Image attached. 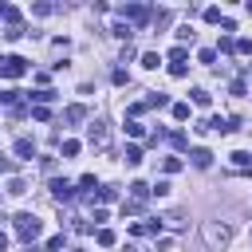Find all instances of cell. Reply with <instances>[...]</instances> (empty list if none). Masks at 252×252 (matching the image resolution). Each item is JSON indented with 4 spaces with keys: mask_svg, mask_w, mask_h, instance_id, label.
<instances>
[{
    "mask_svg": "<svg viewBox=\"0 0 252 252\" xmlns=\"http://www.w3.org/2000/svg\"><path fill=\"white\" fill-rule=\"evenodd\" d=\"M39 232H43V220H39L35 213H20V217H16V236H20L24 244H32Z\"/></svg>",
    "mask_w": 252,
    "mask_h": 252,
    "instance_id": "obj_1",
    "label": "cell"
},
{
    "mask_svg": "<svg viewBox=\"0 0 252 252\" xmlns=\"http://www.w3.org/2000/svg\"><path fill=\"white\" fill-rule=\"evenodd\" d=\"M201 236H205V244H209V248H224V244L232 240V228H228L224 220H209V224L201 228Z\"/></svg>",
    "mask_w": 252,
    "mask_h": 252,
    "instance_id": "obj_2",
    "label": "cell"
},
{
    "mask_svg": "<svg viewBox=\"0 0 252 252\" xmlns=\"http://www.w3.org/2000/svg\"><path fill=\"white\" fill-rule=\"evenodd\" d=\"M87 142H91V146H98V150H106V146H110V130H106V122H102V118H94V122L87 126Z\"/></svg>",
    "mask_w": 252,
    "mask_h": 252,
    "instance_id": "obj_3",
    "label": "cell"
},
{
    "mask_svg": "<svg viewBox=\"0 0 252 252\" xmlns=\"http://www.w3.org/2000/svg\"><path fill=\"white\" fill-rule=\"evenodd\" d=\"M28 71V59H20V55H4L0 59V79H20Z\"/></svg>",
    "mask_w": 252,
    "mask_h": 252,
    "instance_id": "obj_4",
    "label": "cell"
},
{
    "mask_svg": "<svg viewBox=\"0 0 252 252\" xmlns=\"http://www.w3.org/2000/svg\"><path fill=\"white\" fill-rule=\"evenodd\" d=\"M47 189H51V197H55V201H71V197H75V185H71V181H63V177H51V185H47Z\"/></svg>",
    "mask_w": 252,
    "mask_h": 252,
    "instance_id": "obj_5",
    "label": "cell"
},
{
    "mask_svg": "<svg viewBox=\"0 0 252 252\" xmlns=\"http://www.w3.org/2000/svg\"><path fill=\"white\" fill-rule=\"evenodd\" d=\"M118 12H122L126 20H134V24H146V20L154 16V12H150V8H142V4H122Z\"/></svg>",
    "mask_w": 252,
    "mask_h": 252,
    "instance_id": "obj_6",
    "label": "cell"
},
{
    "mask_svg": "<svg viewBox=\"0 0 252 252\" xmlns=\"http://www.w3.org/2000/svg\"><path fill=\"white\" fill-rule=\"evenodd\" d=\"M16 158H20V161H32V158H35L32 138H16Z\"/></svg>",
    "mask_w": 252,
    "mask_h": 252,
    "instance_id": "obj_7",
    "label": "cell"
},
{
    "mask_svg": "<svg viewBox=\"0 0 252 252\" xmlns=\"http://www.w3.org/2000/svg\"><path fill=\"white\" fill-rule=\"evenodd\" d=\"M189 158H193V165H197V169H209V165H213V154H209V150H193Z\"/></svg>",
    "mask_w": 252,
    "mask_h": 252,
    "instance_id": "obj_8",
    "label": "cell"
},
{
    "mask_svg": "<svg viewBox=\"0 0 252 252\" xmlns=\"http://www.w3.org/2000/svg\"><path fill=\"white\" fill-rule=\"evenodd\" d=\"M150 197V185L146 181H130V201H146Z\"/></svg>",
    "mask_w": 252,
    "mask_h": 252,
    "instance_id": "obj_9",
    "label": "cell"
},
{
    "mask_svg": "<svg viewBox=\"0 0 252 252\" xmlns=\"http://www.w3.org/2000/svg\"><path fill=\"white\" fill-rule=\"evenodd\" d=\"M161 224H169V228H181V224H185V213H181V209H169V213L161 217Z\"/></svg>",
    "mask_w": 252,
    "mask_h": 252,
    "instance_id": "obj_10",
    "label": "cell"
},
{
    "mask_svg": "<svg viewBox=\"0 0 252 252\" xmlns=\"http://www.w3.org/2000/svg\"><path fill=\"white\" fill-rule=\"evenodd\" d=\"M83 118H87V110H83V106H79V102H75V106H67V110H63V122H83Z\"/></svg>",
    "mask_w": 252,
    "mask_h": 252,
    "instance_id": "obj_11",
    "label": "cell"
},
{
    "mask_svg": "<svg viewBox=\"0 0 252 252\" xmlns=\"http://www.w3.org/2000/svg\"><path fill=\"white\" fill-rule=\"evenodd\" d=\"M228 158H232V165H236V169H252V154L236 150V154H228Z\"/></svg>",
    "mask_w": 252,
    "mask_h": 252,
    "instance_id": "obj_12",
    "label": "cell"
},
{
    "mask_svg": "<svg viewBox=\"0 0 252 252\" xmlns=\"http://www.w3.org/2000/svg\"><path fill=\"white\" fill-rule=\"evenodd\" d=\"M189 94H193V102H197V106H209V102H213V94H209L205 87H193Z\"/></svg>",
    "mask_w": 252,
    "mask_h": 252,
    "instance_id": "obj_13",
    "label": "cell"
},
{
    "mask_svg": "<svg viewBox=\"0 0 252 252\" xmlns=\"http://www.w3.org/2000/svg\"><path fill=\"white\" fill-rule=\"evenodd\" d=\"M150 106H154V110H158V106H169V94H161V91H154V94L146 98V110H150Z\"/></svg>",
    "mask_w": 252,
    "mask_h": 252,
    "instance_id": "obj_14",
    "label": "cell"
},
{
    "mask_svg": "<svg viewBox=\"0 0 252 252\" xmlns=\"http://www.w3.org/2000/svg\"><path fill=\"white\" fill-rule=\"evenodd\" d=\"M122 158H126V165H138V161H142V150H138V146L130 142V146L122 150Z\"/></svg>",
    "mask_w": 252,
    "mask_h": 252,
    "instance_id": "obj_15",
    "label": "cell"
},
{
    "mask_svg": "<svg viewBox=\"0 0 252 252\" xmlns=\"http://www.w3.org/2000/svg\"><path fill=\"white\" fill-rule=\"evenodd\" d=\"M169 146H173V150H185V146H189L185 130H173V134H169Z\"/></svg>",
    "mask_w": 252,
    "mask_h": 252,
    "instance_id": "obj_16",
    "label": "cell"
},
{
    "mask_svg": "<svg viewBox=\"0 0 252 252\" xmlns=\"http://www.w3.org/2000/svg\"><path fill=\"white\" fill-rule=\"evenodd\" d=\"M94 240H98V244H102V248H110V244H114V240H118V236H114V232H110V228H98V232H94Z\"/></svg>",
    "mask_w": 252,
    "mask_h": 252,
    "instance_id": "obj_17",
    "label": "cell"
},
{
    "mask_svg": "<svg viewBox=\"0 0 252 252\" xmlns=\"http://www.w3.org/2000/svg\"><path fill=\"white\" fill-rule=\"evenodd\" d=\"M126 134H130V138H142V134H146V126H142L138 118H130V122H126Z\"/></svg>",
    "mask_w": 252,
    "mask_h": 252,
    "instance_id": "obj_18",
    "label": "cell"
},
{
    "mask_svg": "<svg viewBox=\"0 0 252 252\" xmlns=\"http://www.w3.org/2000/svg\"><path fill=\"white\" fill-rule=\"evenodd\" d=\"M142 213V201H122V217H138Z\"/></svg>",
    "mask_w": 252,
    "mask_h": 252,
    "instance_id": "obj_19",
    "label": "cell"
},
{
    "mask_svg": "<svg viewBox=\"0 0 252 252\" xmlns=\"http://www.w3.org/2000/svg\"><path fill=\"white\" fill-rule=\"evenodd\" d=\"M110 35H118V39H130L134 32H130V24H114V28H110Z\"/></svg>",
    "mask_w": 252,
    "mask_h": 252,
    "instance_id": "obj_20",
    "label": "cell"
},
{
    "mask_svg": "<svg viewBox=\"0 0 252 252\" xmlns=\"http://www.w3.org/2000/svg\"><path fill=\"white\" fill-rule=\"evenodd\" d=\"M173 35H177V39H181V47H185V39H189V43H193V28H189V24H181V28H177V32H173Z\"/></svg>",
    "mask_w": 252,
    "mask_h": 252,
    "instance_id": "obj_21",
    "label": "cell"
},
{
    "mask_svg": "<svg viewBox=\"0 0 252 252\" xmlns=\"http://www.w3.org/2000/svg\"><path fill=\"white\" fill-rule=\"evenodd\" d=\"M185 59H189V51H185V47H181V43H177V47H173V51H169V63H185Z\"/></svg>",
    "mask_w": 252,
    "mask_h": 252,
    "instance_id": "obj_22",
    "label": "cell"
},
{
    "mask_svg": "<svg viewBox=\"0 0 252 252\" xmlns=\"http://www.w3.org/2000/svg\"><path fill=\"white\" fill-rule=\"evenodd\" d=\"M173 118L185 122V118H189V102H173Z\"/></svg>",
    "mask_w": 252,
    "mask_h": 252,
    "instance_id": "obj_23",
    "label": "cell"
},
{
    "mask_svg": "<svg viewBox=\"0 0 252 252\" xmlns=\"http://www.w3.org/2000/svg\"><path fill=\"white\" fill-rule=\"evenodd\" d=\"M79 189H87V193H91V189H98V181H94V173H83V177H79Z\"/></svg>",
    "mask_w": 252,
    "mask_h": 252,
    "instance_id": "obj_24",
    "label": "cell"
},
{
    "mask_svg": "<svg viewBox=\"0 0 252 252\" xmlns=\"http://www.w3.org/2000/svg\"><path fill=\"white\" fill-rule=\"evenodd\" d=\"M8 193H12V197H20V193H28V185H24L20 177H12V181H8Z\"/></svg>",
    "mask_w": 252,
    "mask_h": 252,
    "instance_id": "obj_25",
    "label": "cell"
},
{
    "mask_svg": "<svg viewBox=\"0 0 252 252\" xmlns=\"http://www.w3.org/2000/svg\"><path fill=\"white\" fill-rule=\"evenodd\" d=\"M232 51H236V55H252V39H236Z\"/></svg>",
    "mask_w": 252,
    "mask_h": 252,
    "instance_id": "obj_26",
    "label": "cell"
},
{
    "mask_svg": "<svg viewBox=\"0 0 252 252\" xmlns=\"http://www.w3.org/2000/svg\"><path fill=\"white\" fill-rule=\"evenodd\" d=\"M158 63H161L158 51H146V55H142V67H158Z\"/></svg>",
    "mask_w": 252,
    "mask_h": 252,
    "instance_id": "obj_27",
    "label": "cell"
},
{
    "mask_svg": "<svg viewBox=\"0 0 252 252\" xmlns=\"http://www.w3.org/2000/svg\"><path fill=\"white\" fill-rule=\"evenodd\" d=\"M75 154H79V142L67 138V142H63V158H75Z\"/></svg>",
    "mask_w": 252,
    "mask_h": 252,
    "instance_id": "obj_28",
    "label": "cell"
},
{
    "mask_svg": "<svg viewBox=\"0 0 252 252\" xmlns=\"http://www.w3.org/2000/svg\"><path fill=\"white\" fill-rule=\"evenodd\" d=\"M205 20H209V24H220L224 16H220V8H205Z\"/></svg>",
    "mask_w": 252,
    "mask_h": 252,
    "instance_id": "obj_29",
    "label": "cell"
},
{
    "mask_svg": "<svg viewBox=\"0 0 252 252\" xmlns=\"http://www.w3.org/2000/svg\"><path fill=\"white\" fill-rule=\"evenodd\" d=\"M185 71H189L185 63H169V75H173V79H185Z\"/></svg>",
    "mask_w": 252,
    "mask_h": 252,
    "instance_id": "obj_30",
    "label": "cell"
},
{
    "mask_svg": "<svg viewBox=\"0 0 252 252\" xmlns=\"http://www.w3.org/2000/svg\"><path fill=\"white\" fill-rule=\"evenodd\" d=\"M161 169H165V173H177V169H181V158H165V165H161Z\"/></svg>",
    "mask_w": 252,
    "mask_h": 252,
    "instance_id": "obj_31",
    "label": "cell"
},
{
    "mask_svg": "<svg viewBox=\"0 0 252 252\" xmlns=\"http://www.w3.org/2000/svg\"><path fill=\"white\" fill-rule=\"evenodd\" d=\"M59 248H63V232H59V236H51V240H47V252H59Z\"/></svg>",
    "mask_w": 252,
    "mask_h": 252,
    "instance_id": "obj_32",
    "label": "cell"
},
{
    "mask_svg": "<svg viewBox=\"0 0 252 252\" xmlns=\"http://www.w3.org/2000/svg\"><path fill=\"white\" fill-rule=\"evenodd\" d=\"M0 102H16V91H4L0 87Z\"/></svg>",
    "mask_w": 252,
    "mask_h": 252,
    "instance_id": "obj_33",
    "label": "cell"
},
{
    "mask_svg": "<svg viewBox=\"0 0 252 252\" xmlns=\"http://www.w3.org/2000/svg\"><path fill=\"white\" fill-rule=\"evenodd\" d=\"M0 173H12V161L8 158H0Z\"/></svg>",
    "mask_w": 252,
    "mask_h": 252,
    "instance_id": "obj_34",
    "label": "cell"
},
{
    "mask_svg": "<svg viewBox=\"0 0 252 252\" xmlns=\"http://www.w3.org/2000/svg\"><path fill=\"white\" fill-rule=\"evenodd\" d=\"M126 252H146V248L142 244H126Z\"/></svg>",
    "mask_w": 252,
    "mask_h": 252,
    "instance_id": "obj_35",
    "label": "cell"
},
{
    "mask_svg": "<svg viewBox=\"0 0 252 252\" xmlns=\"http://www.w3.org/2000/svg\"><path fill=\"white\" fill-rule=\"evenodd\" d=\"M4 248H8V236H4V232H0V252H4Z\"/></svg>",
    "mask_w": 252,
    "mask_h": 252,
    "instance_id": "obj_36",
    "label": "cell"
},
{
    "mask_svg": "<svg viewBox=\"0 0 252 252\" xmlns=\"http://www.w3.org/2000/svg\"><path fill=\"white\" fill-rule=\"evenodd\" d=\"M244 12H248V16H252V0H248V4H244Z\"/></svg>",
    "mask_w": 252,
    "mask_h": 252,
    "instance_id": "obj_37",
    "label": "cell"
},
{
    "mask_svg": "<svg viewBox=\"0 0 252 252\" xmlns=\"http://www.w3.org/2000/svg\"><path fill=\"white\" fill-rule=\"evenodd\" d=\"M32 252H35V248H32Z\"/></svg>",
    "mask_w": 252,
    "mask_h": 252,
    "instance_id": "obj_38",
    "label": "cell"
}]
</instances>
